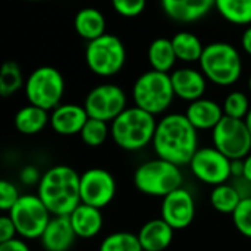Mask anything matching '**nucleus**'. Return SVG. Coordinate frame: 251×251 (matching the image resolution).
<instances>
[{
	"instance_id": "30",
	"label": "nucleus",
	"mask_w": 251,
	"mask_h": 251,
	"mask_svg": "<svg viewBox=\"0 0 251 251\" xmlns=\"http://www.w3.org/2000/svg\"><path fill=\"white\" fill-rule=\"evenodd\" d=\"M79 137L85 146H88L91 149L100 147L110 137V125H109V122L88 118L82 131L79 132Z\"/></svg>"
},
{
	"instance_id": "16",
	"label": "nucleus",
	"mask_w": 251,
	"mask_h": 251,
	"mask_svg": "<svg viewBox=\"0 0 251 251\" xmlns=\"http://www.w3.org/2000/svg\"><path fill=\"white\" fill-rule=\"evenodd\" d=\"M76 238L69 216H51L40 243L44 251H69Z\"/></svg>"
},
{
	"instance_id": "12",
	"label": "nucleus",
	"mask_w": 251,
	"mask_h": 251,
	"mask_svg": "<svg viewBox=\"0 0 251 251\" xmlns=\"http://www.w3.org/2000/svg\"><path fill=\"white\" fill-rule=\"evenodd\" d=\"M84 107L90 118L112 122L126 109V94L115 84H100L87 94Z\"/></svg>"
},
{
	"instance_id": "41",
	"label": "nucleus",
	"mask_w": 251,
	"mask_h": 251,
	"mask_svg": "<svg viewBox=\"0 0 251 251\" xmlns=\"http://www.w3.org/2000/svg\"><path fill=\"white\" fill-rule=\"evenodd\" d=\"M246 124H247V126H249V129H250V134H251V110H250V113L247 115V118H246Z\"/></svg>"
},
{
	"instance_id": "9",
	"label": "nucleus",
	"mask_w": 251,
	"mask_h": 251,
	"mask_svg": "<svg viewBox=\"0 0 251 251\" xmlns=\"http://www.w3.org/2000/svg\"><path fill=\"white\" fill-rule=\"evenodd\" d=\"M7 215L13 221L18 235L24 240L40 238L51 219V213L37 194L21 196Z\"/></svg>"
},
{
	"instance_id": "33",
	"label": "nucleus",
	"mask_w": 251,
	"mask_h": 251,
	"mask_svg": "<svg viewBox=\"0 0 251 251\" xmlns=\"http://www.w3.org/2000/svg\"><path fill=\"white\" fill-rule=\"evenodd\" d=\"M147 0H112V6L116 13L124 18H135L146 9Z\"/></svg>"
},
{
	"instance_id": "32",
	"label": "nucleus",
	"mask_w": 251,
	"mask_h": 251,
	"mask_svg": "<svg viewBox=\"0 0 251 251\" xmlns=\"http://www.w3.org/2000/svg\"><path fill=\"white\" fill-rule=\"evenodd\" d=\"M231 216H232L235 229L243 237L251 240V197L243 199Z\"/></svg>"
},
{
	"instance_id": "18",
	"label": "nucleus",
	"mask_w": 251,
	"mask_h": 251,
	"mask_svg": "<svg viewBox=\"0 0 251 251\" xmlns=\"http://www.w3.org/2000/svg\"><path fill=\"white\" fill-rule=\"evenodd\" d=\"M160 3L168 18L181 24L200 21L215 7V0H160Z\"/></svg>"
},
{
	"instance_id": "1",
	"label": "nucleus",
	"mask_w": 251,
	"mask_h": 251,
	"mask_svg": "<svg viewBox=\"0 0 251 251\" xmlns=\"http://www.w3.org/2000/svg\"><path fill=\"white\" fill-rule=\"evenodd\" d=\"M153 150L157 157L178 166L190 165L199 147V131L185 113H169L157 121Z\"/></svg>"
},
{
	"instance_id": "26",
	"label": "nucleus",
	"mask_w": 251,
	"mask_h": 251,
	"mask_svg": "<svg viewBox=\"0 0 251 251\" xmlns=\"http://www.w3.org/2000/svg\"><path fill=\"white\" fill-rule=\"evenodd\" d=\"M241 200H243V197H241L238 188L231 182L216 185L212 188V193H210L212 207L216 212L224 213V215H232L234 210L241 203Z\"/></svg>"
},
{
	"instance_id": "24",
	"label": "nucleus",
	"mask_w": 251,
	"mask_h": 251,
	"mask_svg": "<svg viewBox=\"0 0 251 251\" xmlns=\"http://www.w3.org/2000/svg\"><path fill=\"white\" fill-rule=\"evenodd\" d=\"M147 57L151 69L166 74H169V71L175 66V62L178 59L172 46V40L169 38L153 40L149 46Z\"/></svg>"
},
{
	"instance_id": "34",
	"label": "nucleus",
	"mask_w": 251,
	"mask_h": 251,
	"mask_svg": "<svg viewBox=\"0 0 251 251\" xmlns=\"http://www.w3.org/2000/svg\"><path fill=\"white\" fill-rule=\"evenodd\" d=\"M19 199H21V194L13 182L7 179L0 181V209L3 212H9Z\"/></svg>"
},
{
	"instance_id": "22",
	"label": "nucleus",
	"mask_w": 251,
	"mask_h": 251,
	"mask_svg": "<svg viewBox=\"0 0 251 251\" xmlns=\"http://www.w3.org/2000/svg\"><path fill=\"white\" fill-rule=\"evenodd\" d=\"M74 26L81 38L93 41L106 34V18L96 7H84L75 15Z\"/></svg>"
},
{
	"instance_id": "39",
	"label": "nucleus",
	"mask_w": 251,
	"mask_h": 251,
	"mask_svg": "<svg viewBox=\"0 0 251 251\" xmlns=\"http://www.w3.org/2000/svg\"><path fill=\"white\" fill-rule=\"evenodd\" d=\"M241 46H243L244 51L251 56V25L246 28V31L241 37Z\"/></svg>"
},
{
	"instance_id": "8",
	"label": "nucleus",
	"mask_w": 251,
	"mask_h": 251,
	"mask_svg": "<svg viewBox=\"0 0 251 251\" xmlns=\"http://www.w3.org/2000/svg\"><path fill=\"white\" fill-rule=\"evenodd\" d=\"M24 90L29 104L51 112L62 104L60 101L65 93V79L59 69L53 66H40L29 74Z\"/></svg>"
},
{
	"instance_id": "19",
	"label": "nucleus",
	"mask_w": 251,
	"mask_h": 251,
	"mask_svg": "<svg viewBox=\"0 0 251 251\" xmlns=\"http://www.w3.org/2000/svg\"><path fill=\"white\" fill-rule=\"evenodd\" d=\"M185 116L197 131H212L225 116L224 107L210 99H199L188 103Z\"/></svg>"
},
{
	"instance_id": "6",
	"label": "nucleus",
	"mask_w": 251,
	"mask_h": 251,
	"mask_svg": "<svg viewBox=\"0 0 251 251\" xmlns=\"http://www.w3.org/2000/svg\"><path fill=\"white\" fill-rule=\"evenodd\" d=\"M175 99L171 75L159 71H147L137 78L132 87L134 104L153 116L169 109Z\"/></svg>"
},
{
	"instance_id": "5",
	"label": "nucleus",
	"mask_w": 251,
	"mask_h": 251,
	"mask_svg": "<svg viewBox=\"0 0 251 251\" xmlns=\"http://www.w3.org/2000/svg\"><path fill=\"white\" fill-rule=\"evenodd\" d=\"M184 175L181 166L160 157L141 163L134 172L135 188L149 197H166L182 187Z\"/></svg>"
},
{
	"instance_id": "23",
	"label": "nucleus",
	"mask_w": 251,
	"mask_h": 251,
	"mask_svg": "<svg viewBox=\"0 0 251 251\" xmlns=\"http://www.w3.org/2000/svg\"><path fill=\"white\" fill-rule=\"evenodd\" d=\"M13 124L19 134L37 135L47 126V124H50V115L38 106L28 104L16 112Z\"/></svg>"
},
{
	"instance_id": "3",
	"label": "nucleus",
	"mask_w": 251,
	"mask_h": 251,
	"mask_svg": "<svg viewBox=\"0 0 251 251\" xmlns=\"http://www.w3.org/2000/svg\"><path fill=\"white\" fill-rule=\"evenodd\" d=\"M156 126V116L137 106L126 107L110 122V138L125 151H138L153 143Z\"/></svg>"
},
{
	"instance_id": "38",
	"label": "nucleus",
	"mask_w": 251,
	"mask_h": 251,
	"mask_svg": "<svg viewBox=\"0 0 251 251\" xmlns=\"http://www.w3.org/2000/svg\"><path fill=\"white\" fill-rule=\"evenodd\" d=\"M231 175L234 179L243 178V175H244V159L231 160Z\"/></svg>"
},
{
	"instance_id": "13",
	"label": "nucleus",
	"mask_w": 251,
	"mask_h": 251,
	"mask_svg": "<svg viewBox=\"0 0 251 251\" xmlns=\"http://www.w3.org/2000/svg\"><path fill=\"white\" fill-rule=\"evenodd\" d=\"M116 191V179L109 171L103 168H90L81 174V203L97 209H104L113 201Z\"/></svg>"
},
{
	"instance_id": "4",
	"label": "nucleus",
	"mask_w": 251,
	"mask_h": 251,
	"mask_svg": "<svg viewBox=\"0 0 251 251\" xmlns=\"http://www.w3.org/2000/svg\"><path fill=\"white\" fill-rule=\"evenodd\" d=\"M199 62L204 76L219 87L234 85L243 74L241 56L229 43L216 41L204 46Z\"/></svg>"
},
{
	"instance_id": "10",
	"label": "nucleus",
	"mask_w": 251,
	"mask_h": 251,
	"mask_svg": "<svg viewBox=\"0 0 251 251\" xmlns=\"http://www.w3.org/2000/svg\"><path fill=\"white\" fill-rule=\"evenodd\" d=\"M213 147L228 159H246L251 153V134L246 119L224 116L212 129Z\"/></svg>"
},
{
	"instance_id": "2",
	"label": "nucleus",
	"mask_w": 251,
	"mask_h": 251,
	"mask_svg": "<svg viewBox=\"0 0 251 251\" xmlns=\"http://www.w3.org/2000/svg\"><path fill=\"white\" fill-rule=\"evenodd\" d=\"M79 181L81 175L74 168L51 166L43 174L37 185V196L51 216H69L81 204Z\"/></svg>"
},
{
	"instance_id": "35",
	"label": "nucleus",
	"mask_w": 251,
	"mask_h": 251,
	"mask_svg": "<svg viewBox=\"0 0 251 251\" xmlns=\"http://www.w3.org/2000/svg\"><path fill=\"white\" fill-rule=\"evenodd\" d=\"M41 176H43V174H40L38 168L34 166V165H26V166H24V168L19 171V175H18L19 181H21L24 185H26V187L38 185L40 181H41Z\"/></svg>"
},
{
	"instance_id": "43",
	"label": "nucleus",
	"mask_w": 251,
	"mask_h": 251,
	"mask_svg": "<svg viewBox=\"0 0 251 251\" xmlns=\"http://www.w3.org/2000/svg\"><path fill=\"white\" fill-rule=\"evenodd\" d=\"M26 1H40V0H26Z\"/></svg>"
},
{
	"instance_id": "42",
	"label": "nucleus",
	"mask_w": 251,
	"mask_h": 251,
	"mask_svg": "<svg viewBox=\"0 0 251 251\" xmlns=\"http://www.w3.org/2000/svg\"><path fill=\"white\" fill-rule=\"evenodd\" d=\"M249 90H250V93H251V75H250V78H249Z\"/></svg>"
},
{
	"instance_id": "31",
	"label": "nucleus",
	"mask_w": 251,
	"mask_h": 251,
	"mask_svg": "<svg viewBox=\"0 0 251 251\" xmlns=\"http://www.w3.org/2000/svg\"><path fill=\"white\" fill-rule=\"evenodd\" d=\"M224 113L225 116L235 119H246L250 113V100L243 91H232L225 97L224 101Z\"/></svg>"
},
{
	"instance_id": "27",
	"label": "nucleus",
	"mask_w": 251,
	"mask_h": 251,
	"mask_svg": "<svg viewBox=\"0 0 251 251\" xmlns=\"http://www.w3.org/2000/svg\"><path fill=\"white\" fill-rule=\"evenodd\" d=\"M219 15L234 25H251V0H215Z\"/></svg>"
},
{
	"instance_id": "17",
	"label": "nucleus",
	"mask_w": 251,
	"mask_h": 251,
	"mask_svg": "<svg viewBox=\"0 0 251 251\" xmlns=\"http://www.w3.org/2000/svg\"><path fill=\"white\" fill-rule=\"evenodd\" d=\"M172 87L175 91V97L184 100V101H196L199 99H203L206 93V81L203 72L193 69V68H181L171 74Z\"/></svg>"
},
{
	"instance_id": "25",
	"label": "nucleus",
	"mask_w": 251,
	"mask_h": 251,
	"mask_svg": "<svg viewBox=\"0 0 251 251\" xmlns=\"http://www.w3.org/2000/svg\"><path fill=\"white\" fill-rule=\"evenodd\" d=\"M171 40H172L175 54L179 60L188 62V63L200 60L204 46L196 34L188 32V31H181L176 35H174Z\"/></svg>"
},
{
	"instance_id": "11",
	"label": "nucleus",
	"mask_w": 251,
	"mask_h": 251,
	"mask_svg": "<svg viewBox=\"0 0 251 251\" xmlns=\"http://www.w3.org/2000/svg\"><path fill=\"white\" fill-rule=\"evenodd\" d=\"M191 174L203 184L216 187L228 182L231 175V159L216 147H200L190 162Z\"/></svg>"
},
{
	"instance_id": "14",
	"label": "nucleus",
	"mask_w": 251,
	"mask_h": 251,
	"mask_svg": "<svg viewBox=\"0 0 251 251\" xmlns=\"http://www.w3.org/2000/svg\"><path fill=\"white\" fill-rule=\"evenodd\" d=\"M160 218L175 231L188 228L196 218V200L193 194L181 187L162 199Z\"/></svg>"
},
{
	"instance_id": "28",
	"label": "nucleus",
	"mask_w": 251,
	"mask_h": 251,
	"mask_svg": "<svg viewBox=\"0 0 251 251\" xmlns=\"http://www.w3.org/2000/svg\"><path fill=\"white\" fill-rule=\"evenodd\" d=\"M22 87H25L24 75L21 66L13 62L7 60L3 63L0 69V94L1 97H10L18 93Z\"/></svg>"
},
{
	"instance_id": "7",
	"label": "nucleus",
	"mask_w": 251,
	"mask_h": 251,
	"mask_svg": "<svg viewBox=\"0 0 251 251\" xmlns=\"http://www.w3.org/2000/svg\"><path fill=\"white\" fill-rule=\"evenodd\" d=\"M126 62V50L121 38L113 34H104L85 47V63L88 69L103 78L119 74Z\"/></svg>"
},
{
	"instance_id": "40",
	"label": "nucleus",
	"mask_w": 251,
	"mask_h": 251,
	"mask_svg": "<svg viewBox=\"0 0 251 251\" xmlns=\"http://www.w3.org/2000/svg\"><path fill=\"white\" fill-rule=\"evenodd\" d=\"M243 178L251 182V153L244 159V175H243Z\"/></svg>"
},
{
	"instance_id": "21",
	"label": "nucleus",
	"mask_w": 251,
	"mask_h": 251,
	"mask_svg": "<svg viewBox=\"0 0 251 251\" xmlns=\"http://www.w3.org/2000/svg\"><path fill=\"white\" fill-rule=\"evenodd\" d=\"M69 219H71V225L76 237L82 240H90V238L97 237L104 224L101 209H97L84 203H81L69 215Z\"/></svg>"
},
{
	"instance_id": "15",
	"label": "nucleus",
	"mask_w": 251,
	"mask_h": 251,
	"mask_svg": "<svg viewBox=\"0 0 251 251\" xmlns=\"http://www.w3.org/2000/svg\"><path fill=\"white\" fill-rule=\"evenodd\" d=\"M88 113L84 106L75 103L59 104L50 113V126L51 129L62 137L79 135L84 125L88 121Z\"/></svg>"
},
{
	"instance_id": "36",
	"label": "nucleus",
	"mask_w": 251,
	"mask_h": 251,
	"mask_svg": "<svg viewBox=\"0 0 251 251\" xmlns=\"http://www.w3.org/2000/svg\"><path fill=\"white\" fill-rule=\"evenodd\" d=\"M16 235H18V231H16L13 221L10 219L9 215H3L0 218V243L13 240L16 238Z\"/></svg>"
},
{
	"instance_id": "37",
	"label": "nucleus",
	"mask_w": 251,
	"mask_h": 251,
	"mask_svg": "<svg viewBox=\"0 0 251 251\" xmlns=\"http://www.w3.org/2000/svg\"><path fill=\"white\" fill-rule=\"evenodd\" d=\"M0 251H31L24 238H13L6 243H0Z\"/></svg>"
},
{
	"instance_id": "29",
	"label": "nucleus",
	"mask_w": 251,
	"mask_h": 251,
	"mask_svg": "<svg viewBox=\"0 0 251 251\" xmlns=\"http://www.w3.org/2000/svg\"><path fill=\"white\" fill-rule=\"evenodd\" d=\"M99 251H144L138 235L126 231L109 234L99 246Z\"/></svg>"
},
{
	"instance_id": "20",
	"label": "nucleus",
	"mask_w": 251,
	"mask_h": 251,
	"mask_svg": "<svg viewBox=\"0 0 251 251\" xmlns=\"http://www.w3.org/2000/svg\"><path fill=\"white\" fill-rule=\"evenodd\" d=\"M175 229L162 218L146 222L138 231V240L144 251H165L174 241Z\"/></svg>"
}]
</instances>
